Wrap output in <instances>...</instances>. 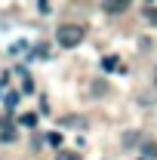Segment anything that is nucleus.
I'll list each match as a JSON object with an SVG mask.
<instances>
[{"label":"nucleus","mask_w":157,"mask_h":160,"mask_svg":"<svg viewBox=\"0 0 157 160\" xmlns=\"http://www.w3.org/2000/svg\"><path fill=\"white\" fill-rule=\"evenodd\" d=\"M142 154H145L148 160H154V157H157V145H154V142H145V139H142Z\"/></svg>","instance_id":"5"},{"label":"nucleus","mask_w":157,"mask_h":160,"mask_svg":"<svg viewBox=\"0 0 157 160\" xmlns=\"http://www.w3.org/2000/svg\"><path fill=\"white\" fill-rule=\"evenodd\" d=\"M56 160H80V154H77V151H59Z\"/></svg>","instance_id":"7"},{"label":"nucleus","mask_w":157,"mask_h":160,"mask_svg":"<svg viewBox=\"0 0 157 160\" xmlns=\"http://www.w3.org/2000/svg\"><path fill=\"white\" fill-rule=\"evenodd\" d=\"M126 6H129L126 0H108V3H102V9H105V12H123Z\"/></svg>","instance_id":"4"},{"label":"nucleus","mask_w":157,"mask_h":160,"mask_svg":"<svg viewBox=\"0 0 157 160\" xmlns=\"http://www.w3.org/2000/svg\"><path fill=\"white\" fill-rule=\"evenodd\" d=\"M86 37V31H83V25H62L59 31H56V40H59L65 49H71V46H77L80 40Z\"/></svg>","instance_id":"1"},{"label":"nucleus","mask_w":157,"mask_h":160,"mask_svg":"<svg viewBox=\"0 0 157 160\" xmlns=\"http://www.w3.org/2000/svg\"><path fill=\"white\" fill-rule=\"evenodd\" d=\"M46 142H49L53 148H59V145H62V132H49V136H46Z\"/></svg>","instance_id":"8"},{"label":"nucleus","mask_w":157,"mask_h":160,"mask_svg":"<svg viewBox=\"0 0 157 160\" xmlns=\"http://www.w3.org/2000/svg\"><path fill=\"white\" fill-rule=\"evenodd\" d=\"M16 105H19V92H9V96H6V108H9V111H13V108H16Z\"/></svg>","instance_id":"9"},{"label":"nucleus","mask_w":157,"mask_h":160,"mask_svg":"<svg viewBox=\"0 0 157 160\" xmlns=\"http://www.w3.org/2000/svg\"><path fill=\"white\" fill-rule=\"evenodd\" d=\"M102 68H105L108 74H114V71H117V74H123V71H126V68H123V62H120L117 56H105V59H102Z\"/></svg>","instance_id":"2"},{"label":"nucleus","mask_w":157,"mask_h":160,"mask_svg":"<svg viewBox=\"0 0 157 160\" xmlns=\"http://www.w3.org/2000/svg\"><path fill=\"white\" fill-rule=\"evenodd\" d=\"M19 123H22V126H28V129H34V126H37V114H22Z\"/></svg>","instance_id":"6"},{"label":"nucleus","mask_w":157,"mask_h":160,"mask_svg":"<svg viewBox=\"0 0 157 160\" xmlns=\"http://www.w3.org/2000/svg\"><path fill=\"white\" fill-rule=\"evenodd\" d=\"M0 142H16V126H13L9 120L0 123Z\"/></svg>","instance_id":"3"},{"label":"nucleus","mask_w":157,"mask_h":160,"mask_svg":"<svg viewBox=\"0 0 157 160\" xmlns=\"http://www.w3.org/2000/svg\"><path fill=\"white\" fill-rule=\"evenodd\" d=\"M145 19H151V22H157V9H154V6H145Z\"/></svg>","instance_id":"10"}]
</instances>
